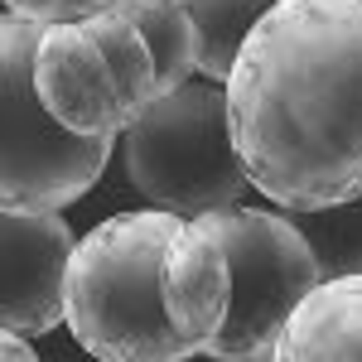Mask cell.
Returning a JSON list of instances; mask_svg holds the SVG:
<instances>
[{
    "instance_id": "6da1fadb",
    "label": "cell",
    "mask_w": 362,
    "mask_h": 362,
    "mask_svg": "<svg viewBox=\"0 0 362 362\" xmlns=\"http://www.w3.org/2000/svg\"><path fill=\"white\" fill-rule=\"evenodd\" d=\"M247 179L290 213L362 194V0H280L227 73Z\"/></svg>"
},
{
    "instance_id": "7a4b0ae2",
    "label": "cell",
    "mask_w": 362,
    "mask_h": 362,
    "mask_svg": "<svg viewBox=\"0 0 362 362\" xmlns=\"http://www.w3.org/2000/svg\"><path fill=\"white\" fill-rule=\"evenodd\" d=\"M184 227L179 213H116L87 232L68 271V329L102 362H184L160 290L165 251Z\"/></svg>"
},
{
    "instance_id": "3957f363",
    "label": "cell",
    "mask_w": 362,
    "mask_h": 362,
    "mask_svg": "<svg viewBox=\"0 0 362 362\" xmlns=\"http://www.w3.org/2000/svg\"><path fill=\"white\" fill-rule=\"evenodd\" d=\"M34 83L44 107L78 136H126L155 102H165L169 87L160 73V54L126 0L68 20L44 25L34 54Z\"/></svg>"
},
{
    "instance_id": "277c9868",
    "label": "cell",
    "mask_w": 362,
    "mask_h": 362,
    "mask_svg": "<svg viewBox=\"0 0 362 362\" xmlns=\"http://www.w3.org/2000/svg\"><path fill=\"white\" fill-rule=\"evenodd\" d=\"M44 25L10 15L0 25V131H5V165H0V203L15 213H63L68 203L102 179L112 140L78 136L58 121L34 83Z\"/></svg>"
},
{
    "instance_id": "5b68a950",
    "label": "cell",
    "mask_w": 362,
    "mask_h": 362,
    "mask_svg": "<svg viewBox=\"0 0 362 362\" xmlns=\"http://www.w3.org/2000/svg\"><path fill=\"white\" fill-rule=\"evenodd\" d=\"M126 174L155 208L208 218L242 208L251 179L227 126V92L189 83L126 131Z\"/></svg>"
},
{
    "instance_id": "8992f818",
    "label": "cell",
    "mask_w": 362,
    "mask_h": 362,
    "mask_svg": "<svg viewBox=\"0 0 362 362\" xmlns=\"http://www.w3.org/2000/svg\"><path fill=\"white\" fill-rule=\"evenodd\" d=\"M198 223L223 242L227 261H232V280H237L232 319L203 358L251 362L256 353L276 348L290 314L324 285V266L309 247V237L300 232V223L285 213L223 208V213H208Z\"/></svg>"
},
{
    "instance_id": "52a82bcc",
    "label": "cell",
    "mask_w": 362,
    "mask_h": 362,
    "mask_svg": "<svg viewBox=\"0 0 362 362\" xmlns=\"http://www.w3.org/2000/svg\"><path fill=\"white\" fill-rule=\"evenodd\" d=\"M78 237L58 213H0V324L5 334L44 338L68 319V271Z\"/></svg>"
},
{
    "instance_id": "ba28073f",
    "label": "cell",
    "mask_w": 362,
    "mask_h": 362,
    "mask_svg": "<svg viewBox=\"0 0 362 362\" xmlns=\"http://www.w3.org/2000/svg\"><path fill=\"white\" fill-rule=\"evenodd\" d=\"M160 290H165L169 324L184 338L189 358L208 353L232 319L237 280H232V261H227L223 242L198 218H184V227L174 232L165 251V271H160Z\"/></svg>"
},
{
    "instance_id": "9c48e42d",
    "label": "cell",
    "mask_w": 362,
    "mask_h": 362,
    "mask_svg": "<svg viewBox=\"0 0 362 362\" xmlns=\"http://www.w3.org/2000/svg\"><path fill=\"white\" fill-rule=\"evenodd\" d=\"M276 362H362V276L324 280L280 329Z\"/></svg>"
},
{
    "instance_id": "30bf717a",
    "label": "cell",
    "mask_w": 362,
    "mask_h": 362,
    "mask_svg": "<svg viewBox=\"0 0 362 362\" xmlns=\"http://www.w3.org/2000/svg\"><path fill=\"white\" fill-rule=\"evenodd\" d=\"M179 5L198 29V73L213 78V83H227L247 34L280 0H179Z\"/></svg>"
},
{
    "instance_id": "8fae6325",
    "label": "cell",
    "mask_w": 362,
    "mask_h": 362,
    "mask_svg": "<svg viewBox=\"0 0 362 362\" xmlns=\"http://www.w3.org/2000/svg\"><path fill=\"white\" fill-rule=\"evenodd\" d=\"M300 232L324 266V280L338 276H362V194L334 208H314V213H295Z\"/></svg>"
},
{
    "instance_id": "7c38bea8",
    "label": "cell",
    "mask_w": 362,
    "mask_h": 362,
    "mask_svg": "<svg viewBox=\"0 0 362 362\" xmlns=\"http://www.w3.org/2000/svg\"><path fill=\"white\" fill-rule=\"evenodd\" d=\"M10 15L20 20H39V25H68V20H87V15H102L121 0H5Z\"/></svg>"
},
{
    "instance_id": "4fadbf2b",
    "label": "cell",
    "mask_w": 362,
    "mask_h": 362,
    "mask_svg": "<svg viewBox=\"0 0 362 362\" xmlns=\"http://www.w3.org/2000/svg\"><path fill=\"white\" fill-rule=\"evenodd\" d=\"M0 362H39V353L29 348V338L5 334V338H0Z\"/></svg>"
},
{
    "instance_id": "5bb4252c",
    "label": "cell",
    "mask_w": 362,
    "mask_h": 362,
    "mask_svg": "<svg viewBox=\"0 0 362 362\" xmlns=\"http://www.w3.org/2000/svg\"><path fill=\"white\" fill-rule=\"evenodd\" d=\"M251 362H276V348H266V353H256Z\"/></svg>"
}]
</instances>
